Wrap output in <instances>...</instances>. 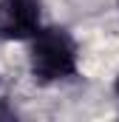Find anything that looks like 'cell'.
<instances>
[{
  "label": "cell",
  "instance_id": "3",
  "mask_svg": "<svg viewBox=\"0 0 119 122\" xmlns=\"http://www.w3.org/2000/svg\"><path fill=\"white\" fill-rule=\"evenodd\" d=\"M114 94L119 97V74H116V80H114Z\"/></svg>",
  "mask_w": 119,
  "mask_h": 122
},
{
  "label": "cell",
  "instance_id": "4",
  "mask_svg": "<svg viewBox=\"0 0 119 122\" xmlns=\"http://www.w3.org/2000/svg\"><path fill=\"white\" fill-rule=\"evenodd\" d=\"M0 117H6V108H3V99H0Z\"/></svg>",
  "mask_w": 119,
  "mask_h": 122
},
{
  "label": "cell",
  "instance_id": "2",
  "mask_svg": "<svg viewBox=\"0 0 119 122\" xmlns=\"http://www.w3.org/2000/svg\"><path fill=\"white\" fill-rule=\"evenodd\" d=\"M43 23V0H0V43H26Z\"/></svg>",
  "mask_w": 119,
  "mask_h": 122
},
{
  "label": "cell",
  "instance_id": "1",
  "mask_svg": "<svg viewBox=\"0 0 119 122\" xmlns=\"http://www.w3.org/2000/svg\"><path fill=\"white\" fill-rule=\"evenodd\" d=\"M29 43V71L37 85H60L79 77V46L65 26L43 23Z\"/></svg>",
  "mask_w": 119,
  "mask_h": 122
}]
</instances>
